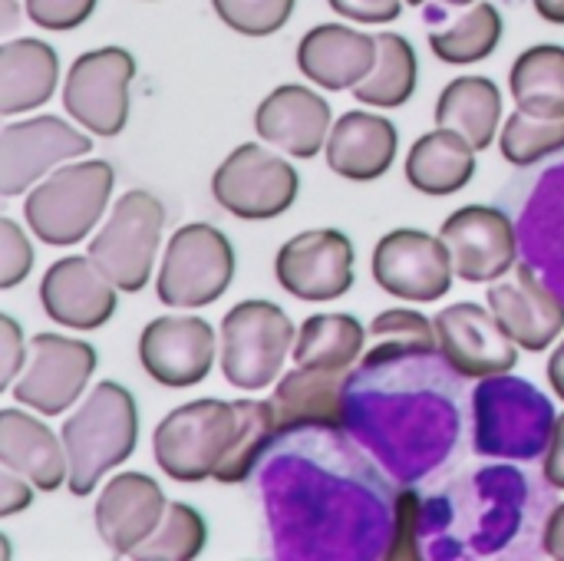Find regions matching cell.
<instances>
[{
  "label": "cell",
  "instance_id": "1",
  "mask_svg": "<svg viewBox=\"0 0 564 561\" xmlns=\"http://www.w3.org/2000/svg\"><path fill=\"white\" fill-rule=\"evenodd\" d=\"M59 436L69 460V493L89 496L109 470L135 453L139 410L132 393L112 380L96 384L79 410L66 417Z\"/></svg>",
  "mask_w": 564,
  "mask_h": 561
},
{
  "label": "cell",
  "instance_id": "2",
  "mask_svg": "<svg viewBox=\"0 0 564 561\" xmlns=\"http://www.w3.org/2000/svg\"><path fill=\"white\" fill-rule=\"evenodd\" d=\"M116 172L102 159L73 162L43 179L23 202L30 231L56 248L83 241L106 215Z\"/></svg>",
  "mask_w": 564,
  "mask_h": 561
},
{
  "label": "cell",
  "instance_id": "3",
  "mask_svg": "<svg viewBox=\"0 0 564 561\" xmlns=\"http://www.w3.org/2000/svg\"><path fill=\"white\" fill-rule=\"evenodd\" d=\"M476 407V453L532 460L549 450L555 413L549 400L525 380H509L506 374L486 377L473 397Z\"/></svg>",
  "mask_w": 564,
  "mask_h": 561
},
{
  "label": "cell",
  "instance_id": "4",
  "mask_svg": "<svg viewBox=\"0 0 564 561\" xmlns=\"http://www.w3.org/2000/svg\"><path fill=\"white\" fill-rule=\"evenodd\" d=\"M235 281V248L215 225H182L159 265L155 294L172 311H198L215 304Z\"/></svg>",
  "mask_w": 564,
  "mask_h": 561
},
{
  "label": "cell",
  "instance_id": "5",
  "mask_svg": "<svg viewBox=\"0 0 564 561\" xmlns=\"http://www.w3.org/2000/svg\"><path fill=\"white\" fill-rule=\"evenodd\" d=\"M162 228H165L162 202L145 188H132L112 205L106 225L96 231L86 255L119 291L135 294L152 278Z\"/></svg>",
  "mask_w": 564,
  "mask_h": 561
},
{
  "label": "cell",
  "instance_id": "6",
  "mask_svg": "<svg viewBox=\"0 0 564 561\" xmlns=\"http://www.w3.org/2000/svg\"><path fill=\"white\" fill-rule=\"evenodd\" d=\"M235 403L228 400H192L175 407L152 436V456L159 470L175 483L215 479L235 436Z\"/></svg>",
  "mask_w": 564,
  "mask_h": 561
},
{
  "label": "cell",
  "instance_id": "7",
  "mask_svg": "<svg viewBox=\"0 0 564 561\" xmlns=\"http://www.w3.org/2000/svg\"><path fill=\"white\" fill-rule=\"evenodd\" d=\"M221 374L235 390H264L278 380L297 331L271 301H241L221 321Z\"/></svg>",
  "mask_w": 564,
  "mask_h": 561
},
{
  "label": "cell",
  "instance_id": "8",
  "mask_svg": "<svg viewBox=\"0 0 564 561\" xmlns=\"http://www.w3.org/2000/svg\"><path fill=\"white\" fill-rule=\"evenodd\" d=\"M301 192V175L284 155L268 152L258 142H245L212 175L215 202L245 222H268L284 215Z\"/></svg>",
  "mask_w": 564,
  "mask_h": 561
},
{
  "label": "cell",
  "instance_id": "9",
  "mask_svg": "<svg viewBox=\"0 0 564 561\" xmlns=\"http://www.w3.org/2000/svg\"><path fill=\"white\" fill-rule=\"evenodd\" d=\"M135 60L122 46H99L73 60L63 83L66 112L93 136L112 139L129 122V83Z\"/></svg>",
  "mask_w": 564,
  "mask_h": 561
},
{
  "label": "cell",
  "instance_id": "10",
  "mask_svg": "<svg viewBox=\"0 0 564 561\" xmlns=\"http://www.w3.org/2000/svg\"><path fill=\"white\" fill-rule=\"evenodd\" d=\"M370 268H373V281L387 294L420 304H433L446 298L456 278L449 245L420 228L387 231L373 248Z\"/></svg>",
  "mask_w": 564,
  "mask_h": 561
},
{
  "label": "cell",
  "instance_id": "11",
  "mask_svg": "<svg viewBox=\"0 0 564 561\" xmlns=\"http://www.w3.org/2000/svg\"><path fill=\"white\" fill-rule=\"evenodd\" d=\"M96 370V350L86 341L36 334L30 337V360L10 387L13 400L40 417L66 413L86 390Z\"/></svg>",
  "mask_w": 564,
  "mask_h": 561
},
{
  "label": "cell",
  "instance_id": "12",
  "mask_svg": "<svg viewBox=\"0 0 564 561\" xmlns=\"http://www.w3.org/2000/svg\"><path fill=\"white\" fill-rule=\"evenodd\" d=\"M274 274L297 301H337L354 288V241L337 228L301 231L281 245Z\"/></svg>",
  "mask_w": 564,
  "mask_h": 561
},
{
  "label": "cell",
  "instance_id": "13",
  "mask_svg": "<svg viewBox=\"0 0 564 561\" xmlns=\"http://www.w3.org/2000/svg\"><path fill=\"white\" fill-rule=\"evenodd\" d=\"M93 152V139L56 116L7 122L0 132V195L13 198L59 162Z\"/></svg>",
  "mask_w": 564,
  "mask_h": 561
},
{
  "label": "cell",
  "instance_id": "14",
  "mask_svg": "<svg viewBox=\"0 0 564 561\" xmlns=\"http://www.w3.org/2000/svg\"><path fill=\"white\" fill-rule=\"evenodd\" d=\"M440 238L449 245L456 278L466 284L502 281V274L512 271L519 258L516 225L502 208L492 205H466L453 212L443 222Z\"/></svg>",
  "mask_w": 564,
  "mask_h": 561
},
{
  "label": "cell",
  "instance_id": "15",
  "mask_svg": "<svg viewBox=\"0 0 564 561\" xmlns=\"http://www.w3.org/2000/svg\"><path fill=\"white\" fill-rule=\"evenodd\" d=\"M142 370L169 390L202 384L215 364V331L195 314H165L145 324L139 337Z\"/></svg>",
  "mask_w": 564,
  "mask_h": 561
},
{
  "label": "cell",
  "instance_id": "16",
  "mask_svg": "<svg viewBox=\"0 0 564 561\" xmlns=\"http://www.w3.org/2000/svg\"><path fill=\"white\" fill-rule=\"evenodd\" d=\"M440 350L446 364L473 380L509 374L519 364V344L506 334L499 317L473 301L449 304L436 314Z\"/></svg>",
  "mask_w": 564,
  "mask_h": 561
},
{
  "label": "cell",
  "instance_id": "17",
  "mask_svg": "<svg viewBox=\"0 0 564 561\" xmlns=\"http://www.w3.org/2000/svg\"><path fill=\"white\" fill-rule=\"evenodd\" d=\"M116 284L89 255H69L46 268L40 281L43 314L73 331H99L116 314Z\"/></svg>",
  "mask_w": 564,
  "mask_h": 561
},
{
  "label": "cell",
  "instance_id": "18",
  "mask_svg": "<svg viewBox=\"0 0 564 561\" xmlns=\"http://www.w3.org/2000/svg\"><path fill=\"white\" fill-rule=\"evenodd\" d=\"M169 509L165 493L145 473H119L96 499V532L106 549L129 559L162 526Z\"/></svg>",
  "mask_w": 564,
  "mask_h": 561
},
{
  "label": "cell",
  "instance_id": "19",
  "mask_svg": "<svg viewBox=\"0 0 564 561\" xmlns=\"http://www.w3.org/2000/svg\"><path fill=\"white\" fill-rule=\"evenodd\" d=\"M254 129L268 145L294 159H314L334 129L330 103L307 86L284 83L261 99L254 112Z\"/></svg>",
  "mask_w": 564,
  "mask_h": 561
},
{
  "label": "cell",
  "instance_id": "20",
  "mask_svg": "<svg viewBox=\"0 0 564 561\" xmlns=\"http://www.w3.org/2000/svg\"><path fill=\"white\" fill-rule=\"evenodd\" d=\"M489 308L506 334L529 354L549 350L564 331V301L539 281L529 265H519L512 281L489 288Z\"/></svg>",
  "mask_w": 564,
  "mask_h": 561
},
{
  "label": "cell",
  "instance_id": "21",
  "mask_svg": "<svg viewBox=\"0 0 564 561\" xmlns=\"http://www.w3.org/2000/svg\"><path fill=\"white\" fill-rule=\"evenodd\" d=\"M380 60L377 36L344 26V23H321L304 33L297 43V69L317 83L321 89H354L364 83Z\"/></svg>",
  "mask_w": 564,
  "mask_h": 561
},
{
  "label": "cell",
  "instance_id": "22",
  "mask_svg": "<svg viewBox=\"0 0 564 561\" xmlns=\"http://www.w3.org/2000/svg\"><path fill=\"white\" fill-rule=\"evenodd\" d=\"M347 370H321V367H294L281 377L271 393V410L281 433H294L304 427L340 430L347 427Z\"/></svg>",
  "mask_w": 564,
  "mask_h": 561
},
{
  "label": "cell",
  "instance_id": "23",
  "mask_svg": "<svg viewBox=\"0 0 564 561\" xmlns=\"http://www.w3.org/2000/svg\"><path fill=\"white\" fill-rule=\"evenodd\" d=\"M400 132L390 119L354 109L344 112L327 136V165L347 182L383 179L397 159Z\"/></svg>",
  "mask_w": 564,
  "mask_h": 561
},
{
  "label": "cell",
  "instance_id": "24",
  "mask_svg": "<svg viewBox=\"0 0 564 561\" xmlns=\"http://www.w3.org/2000/svg\"><path fill=\"white\" fill-rule=\"evenodd\" d=\"M0 463L26 476L40 493H56L69 483L63 436H56L40 417L20 410H0Z\"/></svg>",
  "mask_w": 564,
  "mask_h": 561
},
{
  "label": "cell",
  "instance_id": "25",
  "mask_svg": "<svg viewBox=\"0 0 564 561\" xmlns=\"http://www.w3.org/2000/svg\"><path fill=\"white\" fill-rule=\"evenodd\" d=\"M59 56L50 43L23 36L0 46V112L17 116L53 99Z\"/></svg>",
  "mask_w": 564,
  "mask_h": 561
},
{
  "label": "cell",
  "instance_id": "26",
  "mask_svg": "<svg viewBox=\"0 0 564 561\" xmlns=\"http://www.w3.org/2000/svg\"><path fill=\"white\" fill-rule=\"evenodd\" d=\"M476 175V149L456 129H433L420 136L406 155V182L433 198L463 192Z\"/></svg>",
  "mask_w": 564,
  "mask_h": 561
},
{
  "label": "cell",
  "instance_id": "27",
  "mask_svg": "<svg viewBox=\"0 0 564 561\" xmlns=\"http://www.w3.org/2000/svg\"><path fill=\"white\" fill-rule=\"evenodd\" d=\"M436 126L463 132L476 152L496 142L502 126V93L489 76H459L453 79L436 103Z\"/></svg>",
  "mask_w": 564,
  "mask_h": 561
},
{
  "label": "cell",
  "instance_id": "28",
  "mask_svg": "<svg viewBox=\"0 0 564 561\" xmlns=\"http://www.w3.org/2000/svg\"><path fill=\"white\" fill-rule=\"evenodd\" d=\"M367 327L354 314H314L301 324L294 341L297 367L350 370L364 357Z\"/></svg>",
  "mask_w": 564,
  "mask_h": 561
},
{
  "label": "cell",
  "instance_id": "29",
  "mask_svg": "<svg viewBox=\"0 0 564 561\" xmlns=\"http://www.w3.org/2000/svg\"><path fill=\"white\" fill-rule=\"evenodd\" d=\"M509 89L519 109L545 119H564V46H529L512 63Z\"/></svg>",
  "mask_w": 564,
  "mask_h": 561
},
{
  "label": "cell",
  "instance_id": "30",
  "mask_svg": "<svg viewBox=\"0 0 564 561\" xmlns=\"http://www.w3.org/2000/svg\"><path fill=\"white\" fill-rule=\"evenodd\" d=\"M502 33H506L502 13L486 0H476L456 20H449L446 26H433L430 30V46L443 63L469 66V63H479V60L492 56L496 46L502 43Z\"/></svg>",
  "mask_w": 564,
  "mask_h": 561
},
{
  "label": "cell",
  "instance_id": "31",
  "mask_svg": "<svg viewBox=\"0 0 564 561\" xmlns=\"http://www.w3.org/2000/svg\"><path fill=\"white\" fill-rule=\"evenodd\" d=\"M377 46H380V60L373 66V73L354 86V99L364 106H377V109H397L403 106L413 89H416V50L410 46L406 36L400 33H377Z\"/></svg>",
  "mask_w": 564,
  "mask_h": 561
},
{
  "label": "cell",
  "instance_id": "32",
  "mask_svg": "<svg viewBox=\"0 0 564 561\" xmlns=\"http://www.w3.org/2000/svg\"><path fill=\"white\" fill-rule=\"evenodd\" d=\"M235 417L238 423H235L231 446L215 470V479L225 486L245 483L254 473L258 460L278 440V423H274V410L268 400H235Z\"/></svg>",
  "mask_w": 564,
  "mask_h": 561
},
{
  "label": "cell",
  "instance_id": "33",
  "mask_svg": "<svg viewBox=\"0 0 564 561\" xmlns=\"http://www.w3.org/2000/svg\"><path fill=\"white\" fill-rule=\"evenodd\" d=\"M370 337H377V344L364 354V367H380L406 354H433L440 347L436 324L420 311H406V308L383 311L370 324Z\"/></svg>",
  "mask_w": 564,
  "mask_h": 561
},
{
  "label": "cell",
  "instance_id": "34",
  "mask_svg": "<svg viewBox=\"0 0 564 561\" xmlns=\"http://www.w3.org/2000/svg\"><path fill=\"white\" fill-rule=\"evenodd\" d=\"M208 542V526L205 519L185 506V503H169L162 526L145 539L129 559L135 561H192L202 555Z\"/></svg>",
  "mask_w": 564,
  "mask_h": 561
},
{
  "label": "cell",
  "instance_id": "35",
  "mask_svg": "<svg viewBox=\"0 0 564 561\" xmlns=\"http://www.w3.org/2000/svg\"><path fill=\"white\" fill-rule=\"evenodd\" d=\"M564 149V119L532 116L525 109H516L499 136V152L512 165H535L549 159L552 152Z\"/></svg>",
  "mask_w": 564,
  "mask_h": 561
},
{
  "label": "cell",
  "instance_id": "36",
  "mask_svg": "<svg viewBox=\"0 0 564 561\" xmlns=\"http://www.w3.org/2000/svg\"><path fill=\"white\" fill-rule=\"evenodd\" d=\"M294 3L297 0H212L218 20L241 36L278 33L291 20Z\"/></svg>",
  "mask_w": 564,
  "mask_h": 561
},
{
  "label": "cell",
  "instance_id": "37",
  "mask_svg": "<svg viewBox=\"0 0 564 561\" xmlns=\"http://www.w3.org/2000/svg\"><path fill=\"white\" fill-rule=\"evenodd\" d=\"M96 10V0H23V13L30 23L43 30H76Z\"/></svg>",
  "mask_w": 564,
  "mask_h": 561
},
{
  "label": "cell",
  "instance_id": "38",
  "mask_svg": "<svg viewBox=\"0 0 564 561\" xmlns=\"http://www.w3.org/2000/svg\"><path fill=\"white\" fill-rule=\"evenodd\" d=\"M33 268V248L26 235L17 228V222L0 218V288H17Z\"/></svg>",
  "mask_w": 564,
  "mask_h": 561
},
{
  "label": "cell",
  "instance_id": "39",
  "mask_svg": "<svg viewBox=\"0 0 564 561\" xmlns=\"http://www.w3.org/2000/svg\"><path fill=\"white\" fill-rule=\"evenodd\" d=\"M0 387L10 390L20 377V370L26 367V344H23V334H20V324L3 314L0 317Z\"/></svg>",
  "mask_w": 564,
  "mask_h": 561
},
{
  "label": "cell",
  "instance_id": "40",
  "mask_svg": "<svg viewBox=\"0 0 564 561\" xmlns=\"http://www.w3.org/2000/svg\"><path fill=\"white\" fill-rule=\"evenodd\" d=\"M334 13L354 23H390L400 17L406 0H327Z\"/></svg>",
  "mask_w": 564,
  "mask_h": 561
},
{
  "label": "cell",
  "instance_id": "41",
  "mask_svg": "<svg viewBox=\"0 0 564 561\" xmlns=\"http://www.w3.org/2000/svg\"><path fill=\"white\" fill-rule=\"evenodd\" d=\"M416 513H420V499H416V493H403L400 499H397V522H400V529L393 532V546H390V559H420V552H416V536H413V519H416Z\"/></svg>",
  "mask_w": 564,
  "mask_h": 561
},
{
  "label": "cell",
  "instance_id": "42",
  "mask_svg": "<svg viewBox=\"0 0 564 561\" xmlns=\"http://www.w3.org/2000/svg\"><path fill=\"white\" fill-rule=\"evenodd\" d=\"M30 486H33V483H30L26 476H20V473H13V470L3 466V473H0V516H3V519L17 516L20 509H26V506L33 503Z\"/></svg>",
  "mask_w": 564,
  "mask_h": 561
},
{
  "label": "cell",
  "instance_id": "43",
  "mask_svg": "<svg viewBox=\"0 0 564 561\" xmlns=\"http://www.w3.org/2000/svg\"><path fill=\"white\" fill-rule=\"evenodd\" d=\"M545 479H549V486L564 493V413H558L549 450H545Z\"/></svg>",
  "mask_w": 564,
  "mask_h": 561
},
{
  "label": "cell",
  "instance_id": "44",
  "mask_svg": "<svg viewBox=\"0 0 564 561\" xmlns=\"http://www.w3.org/2000/svg\"><path fill=\"white\" fill-rule=\"evenodd\" d=\"M542 546H545V555H549V559L564 561V503L549 516Z\"/></svg>",
  "mask_w": 564,
  "mask_h": 561
},
{
  "label": "cell",
  "instance_id": "45",
  "mask_svg": "<svg viewBox=\"0 0 564 561\" xmlns=\"http://www.w3.org/2000/svg\"><path fill=\"white\" fill-rule=\"evenodd\" d=\"M549 384H552L555 397L564 403V341L555 347V354L549 360Z\"/></svg>",
  "mask_w": 564,
  "mask_h": 561
},
{
  "label": "cell",
  "instance_id": "46",
  "mask_svg": "<svg viewBox=\"0 0 564 561\" xmlns=\"http://www.w3.org/2000/svg\"><path fill=\"white\" fill-rule=\"evenodd\" d=\"M539 17L555 23V26H564V0H532Z\"/></svg>",
  "mask_w": 564,
  "mask_h": 561
},
{
  "label": "cell",
  "instance_id": "47",
  "mask_svg": "<svg viewBox=\"0 0 564 561\" xmlns=\"http://www.w3.org/2000/svg\"><path fill=\"white\" fill-rule=\"evenodd\" d=\"M13 3H17V0H3V23H0L3 30H10V26L17 23V10H13Z\"/></svg>",
  "mask_w": 564,
  "mask_h": 561
},
{
  "label": "cell",
  "instance_id": "48",
  "mask_svg": "<svg viewBox=\"0 0 564 561\" xmlns=\"http://www.w3.org/2000/svg\"><path fill=\"white\" fill-rule=\"evenodd\" d=\"M410 7H423L426 0H406ZM443 3H449V7H469V3H476V0H443Z\"/></svg>",
  "mask_w": 564,
  "mask_h": 561
}]
</instances>
